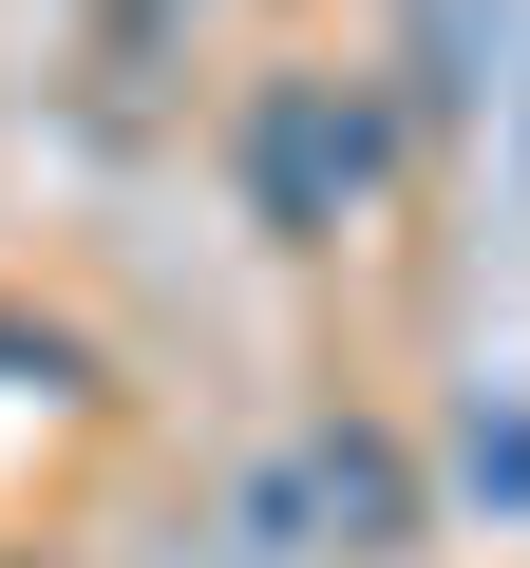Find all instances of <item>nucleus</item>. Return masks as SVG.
<instances>
[{
  "mask_svg": "<svg viewBox=\"0 0 530 568\" xmlns=\"http://www.w3.org/2000/svg\"><path fill=\"white\" fill-rule=\"evenodd\" d=\"M379 171H398L379 95H342V77H265V95H246V209L285 227V246H323Z\"/></svg>",
  "mask_w": 530,
  "mask_h": 568,
  "instance_id": "nucleus-1",
  "label": "nucleus"
},
{
  "mask_svg": "<svg viewBox=\"0 0 530 568\" xmlns=\"http://www.w3.org/2000/svg\"><path fill=\"white\" fill-rule=\"evenodd\" d=\"M304 493H323L360 549H398V455H379V436H323V455H304Z\"/></svg>",
  "mask_w": 530,
  "mask_h": 568,
  "instance_id": "nucleus-2",
  "label": "nucleus"
},
{
  "mask_svg": "<svg viewBox=\"0 0 530 568\" xmlns=\"http://www.w3.org/2000/svg\"><path fill=\"white\" fill-rule=\"evenodd\" d=\"M455 474H473L492 511H530V417H473V455H455Z\"/></svg>",
  "mask_w": 530,
  "mask_h": 568,
  "instance_id": "nucleus-3",
  "label": "nucleus"
}]
</instances>
